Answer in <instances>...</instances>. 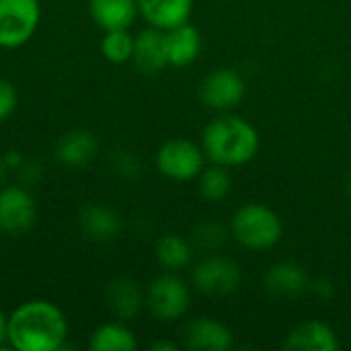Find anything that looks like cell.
<instances>
[{
    "label": "cell",
    "mask_w": 351,
    "mask_h": 351,
    "mask_svg": "<svg viewBox=\"0 0 351 351\" xmlns=\"http://www.w3.org/2000/svg\"><path fill=\"white\" fill-rule=\"evenodd\" d=\"M232 343V331L210 317H197L183 329V346L191 351H228Z\"/></svg>",
    "instance_id": "13"
},
{
    "label": "cell",
    "mask_w": 351,
    "mask_h": 351,
    "mask_svg": "<svg viewBox=\"0 0 351 351\" xmlns=\"http://www.w3.org/2000/svg\"><path fill=\"white\" fill-rule=\"evenodd\" d=\"M37 222V199L29 187L21 183H4L0 187V232L6 237H23Z\"/></svg>",
    "instance_id": "7"
},
{
    "label": "cell",
    "mask_w": 351,
    "mask_h": 351,
    "mask_svg": "<svg viewBox=\"0 0 351 351\" xmlns=\"http://www.w3.org/2000/svg\"><path fill=\"white\" fill-rule=\"evenodd\" d=\"M16 173V183L33 189L35 185H39L45 177V167L39 158H25L23 165L14 171Z\"/></svg>",
    "instance_id": "26"
},
{
    "label": "cell",
    "mask_w": 351,
    "mask_h": 351,
    "mask_svg": "<svg viewBox=\"0 0 351 351\" xmlns=\"http://www.w3.org/2000/svg\"><path fill=\"white\" fill-rule=\"evenodd\" d=\"M78 228L88 241L109 245L121 237L123 220L111 206L103 202H88L78 212Z\"/></svg>",
    "instance_id": "10"
},
{
    "label": "cell",
    "mask_w": 351,
    "mask_h": 351,
    "mask_svg": "<svg viewBox=\"0 0 351 351\" xmlns=\"http://www.w3.org/2000/svg\"><path fill=\"white\" fill-rule=\"evenodd\" d=\"M41 0H0V49H21L37 33Z\"/></svg>",
    "instance_id": "5"
},
{
    "label": "cell",
    "mask_w": 351,
    "mask_h": 351,
    "mask_svg": "<svg viewBox=\"0 0 351 351\" xmlns=\"http://www.w3.org/2000/svg\"><path fill=\"white\" fill-rule=\"evenodd\" d=\"M288 351H337L341 348L337 333L321 321H306L294 327L284 341Z\"/></svg>",
    "instance_id": "18"
},
{
    "label": "cell",
    "mask_w": 351,
    "mask_h": 351,
    "mask_svg": "<svg viewBox=\"0 0 351 351\" xmlns=\"http://www.w3.org/2000/svg\"><path fill=\"white\" fill-rule=\"evenodd\" d=\"M230 237V228L216 220H202L191 232V245L204 253H216Z\"/></svg>",
    "instance_id": "24"
},
{
    "label": "cell",
    "mask_w": 351,
    "mask_h": 351,
    "mask_svg": "<svg viewBox=\"0 0 351 351\" xmlns=\"http://www.w3.org/2000/svg\"><path fill=\"white\" fill-rule=\"evenodd\" d=\"M25 158H27V156H25L21 150H14V148L2 152V160H4V165H6V169H8L10 173H14V171L23 165Z\"/></svg>",
    "instance_id": "29"
},
{
    "label": "cell",
    "mask_w": 351,
    "mask_h": 351,
    "mask_svg": "<svg viewBox=\"0 0 351 351\" xmlns=\"http://www.w3.org/2000/svg\"><path fill=\"white\" fill-rule=\"evenodd\" d=\"M99 140L90 130L76 128L62 134L53 144V160L66 169H82L95 160Z\"/></svg>",
    "instance_id": "11"
},
{
    "label": "cell",
    "mask_w": 351,
    "mask_h": 351,
    "mask_svg": "<svg viewBox=\"0 0 351 351\" xmlns=\"http://www.w3.org/2000/svg\"><path fill=\"white\" fill-rule=\"evenodd\" d=\"M150 351H179L181 350V346L179 343H175V341H171V339H158V341H154V343H150Z\"/></svg>",
    "instance_id": "31"
},
{
    "label": "cell",
    "mask_w": 351,
    "mask_h": 351,
    "mask_svg": "<svg viewBox=\"0 0 351 351\" xmlns=\"http://www.w3.org/2000/svg\"><path fill=\"white\" fill-rule=\"evenodd\" d=\"M197 189L204 199L222 202L232 189V175L228 173V167L214 162L212 167H204V171L197 177Z\"/></svg>",
    "instance_id": "22"
},
{
    "label": "cell",
    "mask_w": 351,
    "mask_h": 351,
    "mask_svg": "<svg viewBox=\"0 0 351 351\" xmlns=\"http://www.w3.org/2000/svg\"><path fill=\"white\" fill-rule=\"evenodd\" d=\"M101 56L115 66L132 62L134 56V35L130 29H115V31H103L101 43H99Z\"/></svg>",
    "instance_id": "23"
},
{
    "label": "cell",
    "mask_w": 351,
    "mask_h": 351,
    "mask_svg": "<svg viewBox=\"0 0 351 351\" xmlns=\"http://www.w3.org/2000/svg\"><path fill=\"white\" fill-rule=\"evenodd\" d=\"M247 93L243 76L232 68H216L206 74L199 84V99L214 111H230L237 107Z\"/></svg>",
    "instance_id": "9"
},
{
    "label": "cell",
    "mask_w": 351,
    "mask_h": 351,
    "mask_svg": "<svg viewBox=\"0 0 351 351\" xmlns=\"http://www.w3.org/2000/svg\"><path fill=\"white\" fill-rule=\"evenodd\" d=\"M8 169H6V165H4V160H2V154H0V187L6 183V177H8Z\"/></svg>",
    "instance_id": "32"
},
{
    "label": "cell",
    "mask_w": 351,
    "mask_h": 351,
    "mask_svg": "<svg viewBox=\"0 0 351 351\" xmlns=\"http://www.w3.org/2000/svg\"><path fill=\"white\" fill-rule=\"evenodd\" d=\"M109 169L119 179H136L142 173V160L136 152L119 148L109 154Z\"/></svg>",
    "instance_id": "25"
},
{
    "label": "cell",
    "mask_w": 351,
    "mask_h": 351,
    "mask_svg": "<svg viewBox=\"0 0 351 351\" xmlns=\"http://www.w3.org/2000/svg\"><path fill=\"white\" fill-rule=\"evenodd\" d=\"M138 12L148 27L169 31L189 23L193 0H138Z\"/></svg>",
    "instance_id": "15"
},
{
    "label": "cell",
    "mask_w": 351,
    "mask_h": 351,
    "mask_svg": "<svg viewBox=\"0 0 351 351\" xmlns=\"http://www.w3.org/2000/svg\"><path fill=\"white\" fill-rule=\"evenodd\" d=\"M6 339H8V315L0 308V350H8Z\"/></svg>",
    "instance_id": "30"
},
{
    "label": "cell",
    "mask_w": 351,
    "mask_h": 351,
    "mask_svg": "<svg viewBox=\"0 0 351 351\" xmlns=\"http://www.w3.org/2000/svg\"><path fill=\"white\" fill-rule=\"evenodd\" d=\"M105 302L109 313L119 321H134L146 306V290L128 276L113 278L105 288Z\"/></svg>",
    "instance_id": "12"
},
{
    "label": "cell",
    "mask_w": 351,
    "mask_h": 351,
    "mask_svg": "<svg viewBox=\"0 0 351 351\" xmlns=\"http://www.w3.org/2000/svg\"><path fill=\"white\" fill-rule=\"evenodd\" d=\"M202 148L210 162L222 167H243L259 150V132L251 121L239 115L212 119L202 132Z\"/></svg>",
    "instance_id": "2"
},
{
    "label": "cell",
    "mask_w": 351,
    "mask_h": 351,
    "mask_svg": "<svg viewBox=\"0 0 351 351\" xmlns=\"http://www.w3.org/2000/svg\"><path fill=\"white\" fill-rule=\"evenodd\" d=\"M348 193H350V197H351V173H350V177H348Z\"/></svg>",
    "instance_id": "33"
},
{
    "label": "cell",
    "mask_w": 351,
    "mask_h": 351,
    "mask_svg": "<svg viewBox=\"0 0 351 351\" xmlns=\"http://www.w3.org/2000/svg\"><path fill=\"white\" fill-rule=\"evenodd\" d=\"M88 16L101 31L130 29L138 12V0H86Z\"/></svg>",
    "instance_id": "17"
},
{
    "label": "cell",
    "mask_w": 351,
    "mask_h": 351,
    "mask_svg": "<svg viewBox=\"0 0 351 351\" xmlns=\"http://www.w3.org/2000/svg\"><path fill=\"white\" fill-rule=\"evenodd\" d=\"M165 43L169 66L185 68L191 66L202 51V33L197 31V27L183 23L175 29L165 31Z\"/></svg>",
    "instance_id": "19"
},
{
    "label": "cell",
    "mask_w": 351,
    "mask_h": 351,
    "mask_svg": "<svg viewBox=\"0 0 351 351\" xmlns=\"http://www.w3.org/2000/svg\"><path fill=\"white\" fill-rule=\"evenodd\" d=\"M308 290H311L315 296L323 298V300H329V298L335 294V286H333V282H331L329 278H319V280L311 282V284H308Z\"/></svg>",
    "instance_id": "28"
},
{
    "label": "cell",
    "mask_w": 351,
    "mask_h": 351,
    "mask_svg": "<svg viewBox=\"0 0 351 351\" xmlns=\"http://www.w3.org/2000/svg\"><path fill=\"white\" fill-rule=\"evenodd\" d=\"M230 237L251 251H265L280 243L284 226L280 216L263 204H245L230 218Z\"/></svg>",
    "instance_id": "3"
},
{
    "label": "cell",
    "mask_w": 351,
    "mask_h": 351,
    "mask_svg": "<svg viewBox=\"0 0 351 351\" xmlns=\"http://www.w3.org/2000/svg\"><path fill=\"white\" fill-rule=\"evenodd\" d=\"M132 64L144 76H156L169 66L165 31L146 27L138 35H134V56Z\"/></svg>",
    "instance_id": "14"
},
{
    "label": "cell",
    "mask_w": 351,
    "mask_h": 351,
    "mask_svg": "<svg viewBox=\"0 0 351 351\" xmlns=\"http://www.w3.org/2000/svg\"><path fill=\"white\" fill-rule=\"evenodd\" d=\"M311 278L306 269L296 261H280L271 265L263 276V286L271 296L294 298L308 290Z\"/></svg>",
    "instance_id": "16"
},
{
    "label": "cell",
    "mask_w": 351,
    "mask_h": 351,
    "mask_svg": "<svg viewBox=\"0 0 351 351\" xmlns=\"http://www.w3.org/2000/svg\"><path fill=\"white\" fill-rule=\"evenodd\" d=\"M191 302V290L177 271H165L146 286V308L160 323L179 321Z\"/></svg>",
    "instance_id": "4"
},
{
    "label": "cell",
    "mask_w": 351,
    "mask_h": 351,
    "mask_svg": "<svg viewBox=\"0 0 351 351\" xmlns=\"http://www.w3.org/2000/svg\"><path fill=\"white\" fill-rule=\"evenodd\" d=\"M86 348L90 351H136L138 337L125 321L113 319L93 329Z\"/></svg>",
    "instance_id": "20"
},
{
    "label": "cell",
    "mask_w": 351,
    "mask_h": 351,
    "mask_svg": "<svg viewBox=\"0 0 351 351\" xmlns=\"http://www.w3.org/2000/svg\"><path fill=\"white\" fill-rule=\"evenodd\" d=\"M16 105H19L16 86L10 80L0 78V123H4L6 119H10L14 115Z\"/></svg>",
    "instance_id": "27"
},
{
    "label": "cell",
    "mask_w": 351,
    "mask_h": 351,
    "mask_svg": "<svg viewBox=\"0 0 351 351\" xmlns=\"http://www.w3.org/2000/svg\"><path fill=\"white\" fill-rule=\"evenodd\" d=\"M156 171L171 181H193L206 167L204 148L185 138H171L156 150Z\"/></svg>",
    "instance_id": "6"
},
{
    "label": "cell",
    "mask_w": 351,
    "mask_h": 351,
    "mask_svg": "<svg viewBox=\"0 0 351 351\" xmlns=\"http://www.w3.org/2000/svg\"><path fill=\"white\" fill-rule=\"evenodd\" d=\"M70 323L66 313L51 300L31 298L8 313V350L64 351L68 343Z\"/></svg>",
    "instance_id": "1"
},
{
    "label": "cell",
    "mask_w": 351,
    "mask_h": 351,
    "mask_svg": "<svg viewBox=\"0 0 351 351\" xmlns=\"http://www.w3.org/2000/svg\"><path fill=\"white\" fill-rule=\"evenodd\" d=\"M154 257L165 271H181L193 259V245L181 234H162L154 245Z\"/></svg>",
    "instance_id": "21"
},
{
    "label": "cell",
    "mask_w": 351,
    "mask_h": 351,
    "mask_svg": "<svg viewBox=\"0 0 351 351\" xmlns=\"http://www.w3.org/2000/svg\"><path fill=\"white\" fill-rule=\"evenodd\" d=\"M243 280L237 261L224 255H208L191 269V284L206 296H230L239 290Z\"/></svg>",
    "instance_id": "8"
}]
</instances>
